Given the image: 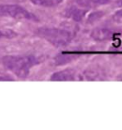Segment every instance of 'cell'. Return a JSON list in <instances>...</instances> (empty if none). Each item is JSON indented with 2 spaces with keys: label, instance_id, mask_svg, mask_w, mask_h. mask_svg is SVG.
Returning <instances> with one entry per match:
<instances>
[{
  "label": "cell",
  "instance_id": "cell-3",
  "mask_svg": "<svg viewBox=\"0 0 122 130\" xmlns=\"http://www.w3.org/2000/svg\"><path fill=\"white\" fill-rule=\"evenodd\" d=\"M0 16L15 18V19H26L38 21L37 17L32 13L22 6L16 4H2L0 5Z\"/></svg>",
  "mask_w": 122,
  "mask_h": 130
},
{
  "label": "cell",
  "instance_id": "cell-1",
  "mask_svg": "<svg viewBox=\"0 0 122 130\" xmlns=\"http://www.w3.org/2000/svg\"><path fill=\"white\" fill-rule=\"evenodd\" d=\"M38 63L37 57L33 55H9L3 58L4 66L19 78L28 77L31 68Z\"/></svg>",
  "mask_w": 122,
  "mask_h": 130
},
{
  "label": "cell",
  "instance_id": "cell-11",
  "mask_svg": "<svg viewBox=\"0 0 122 130\" xmlns=\"http://www.w3.org/2000/svg\"><path fill=\"white\" fill-rule=\"evenodd\" d=\"M113 20L115 23H122V9L115 12V14L113 15Z\"/></svg>",
  "mask_w": 122,
  "mask_h": 130
},
{
  "label": "cell",
  "instance_id": "cell-12",
  "mask_svg": "<svg viewBox=\"0 0 122 130\" xmlns=\"http://www.w3.org/2000/svg\"><path fill=\"white\" fill-rule=\"evenodd\" d=\"M101 12H93L91 15H90V17L88 18V22H93V21H96L99 19L101 17Z\"/></svg>",
  "mask_w": 122,
  "mask_h": 130
},
{
  "label": "cell",
  "instance_id": "cell-5",
  "mask_svg": "<svg viewBox=\"0 0 122 130\" xmlns=\"http://www.w3.org/2000/svg\"><path fill=\"white\" fill-rule=\"evenodd\" d=\"M112 36H113V32L108 28H96L91 32L92 38L96 41H99V42L110 39Z\"/></svg>",
  "mask_w": 122,
  "mask_h": 130
},
{
  "label": "cell",
  "instance_id": "cell-2",
  "mask_svg": "<svg viewBox=\"0 0 122 130\" xmlns=\"http://www.w3.org/2000/svg\"><path fill=\"white\" fill-rule=\"evenodd\" d=\"M38 36L57 47H64L72 41V34L65 29L56 27H41L37 31Z\"/></svg>",
  "mask_w": 122,
  "mask_h": 130
},
{
  "label": "cell",
  "instance_id": "cell-7",
  "mask_svg": "<svg viewBox=\"0 0 122 130\" xmlns=\"http://www.w3.org/2000/svg\"><path fill=\"white\" fill-rule=\"evenodd\" d=\"M34 5L42 6V7L47 8H52L58 6L60 4H62V0H30Z\"/></svg>",
  "mask_w": 122,
  "mask_h": 130
},
{
  "label": "cell",
  "instance_id": "cell-9",
  "mask_svg": "<svg viewBox=\"0 0 122 130\" xmlns=\"http://www.w3.org/2000/svg\"><path fill=\"white\" fill-rule=\"evenodd\" d=\"M18 36V33L13 30L6 28V29H0V39L1 38H8L12 39Z\"/></svg>",
  "mask_w": 122,
  "mask_h": 130
},
{
  "label": "cell",
  "instance_id": "cell-13",
  "mask_svg": "<svg viewBox=\"0 0 122 130\" xmlns=\"http://www.w3.org/2000/svg\"><path fill=\"white\" fill-rule=\"evenodd\" d=\"M0 80H12L9 78H4V76H0Z\"/></svg>",
  "mask_w": 122,
  "mask_h": 130
},
{
  "label": "cell",
  "instance_id": "cell-10",
  "mask_svg": "<svg viewBox=\"0 0 122 130\" xmlns=\"http://www.w3.org/2000/svg\"><path fill=\"white\" fill-rule=\"evenodd\" d=\"M72 59H74V56H66V55H61L57 56L56 58V64L57 65H63L66 64L67 62H69L72 61Z\"/></svg>",
  "mask_w": 122,
  "mask_h": 130
},
{
  "label": "cell",
  "instance_id": "cell-14",
  "mask_svg": "<svg viewBox=\"0 0 122 130\" xmlns=\"http://www.w3.org/2000/svg\"><path fill=\"white\" fill-rule=\"evenodd\" d=\"M116 5L118 6V7H122V0H118Z\"/></svg>",
  "mask_w": 122,
  "mask_h": 130
},
{
  "label": "cell",
  "instance_id": "cell-6",
  "mask_svg": "<svg viewBox=\"0 0 122 130\" xmlns=\"http://www.w3.org/2000/svg\"><path fill=\"white\" fill-rule=\"evenodd\" d=\"M86 13V10L77 8L76 7H71L70 8L66 9V16L67 18H72V20L76 22H80L83 19Z\"/></svg>",
  "mask_w": 122,
  "mask_h": 130
},
{
  "label": "cell",
  "instance_id": "cell-8",
  "mask_svg": "<svg viewBox=\"0 0 122 130\" xmlns=\"http://www.w3.org/2000/svg\"><path fill=\"white\" fill-rule=\"evenodd\" d=\"M111 1V0H79L78 2L82 6H101Z\"/></svg>",
  "mask_w": 122,
  "mask_h": 130
},
{
  "label": "cell",
  "instance_id": "cell-4",
  "mask_svg": "<svg viewBox=\"0 0 122 130\" xmlns=\"http://www.w3.org/2000/svg\"><path fill=\"white\" fill-rule=\"evenodd\" d=\"M74 80H76V73L70 69L56 72L51 76V80L54 81H70Z\"/></svg>",
  "mask_w": 122,
  "mask_h": 130
}]
</instances>
